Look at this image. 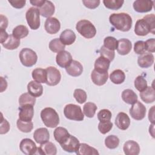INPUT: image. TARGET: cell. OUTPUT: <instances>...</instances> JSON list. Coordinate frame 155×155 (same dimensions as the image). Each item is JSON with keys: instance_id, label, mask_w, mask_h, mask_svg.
<instances>
[{"instance_id": "cell-41", "label": "cell", "mask_w": 155, "mask_h": 155, "mask_svg": "<svg viewBox=\"0 0 155 155\" xmlns=\"http://www.w3.org/2000/svg\"><path fill=\"white\" fill-rule=\"evenodd\" d=\"M119 144V138L114 135L108 136L105 139V145L109 149H114Z\"/></svg>"}, {"instance_id": "cell-57", "label": "cell", "mask_w": 155, "mask_h": 155, "mask_svg": "<svg viewBox=\"0 0 155 155\" xmlns=\"http://www.w3.org/2000/svg\"><path fill=\"white\" fill-rule=\"evenodd\" d=\"M1 92H2L3 91L5 90L7 87V83L5 79H4L3 78V77H1Z\"/></svg>"}, {"instance_id": "cell-27", "label": "cell", "mask_w": 155, "mask_h": 155, "mask_svg": "<svg viewBox=\"0 0 155 155\" xmlns=\"http://www.w3.org/2000/svg\"><path fill=\"white\" fill-rule=\"evenodd\" d=\"M54 5L50 1H45L44 4L41 7H39L41 15L47 18H50L54 14Z\"/></svg>"}, {"instance_id": "cell-47", "label": "cell", "mask_w": 155, "mask_h": 155, "mask_svg": "<svg viewBox=\"0 0 155 155\" xmlns=\"http://www.w3.org/2000/svg\"><path fill=\"white\" fill-rule=\"evenodd\" d=\"M113 127V123L110 121L100 122L98 124V130L99 132L105 134L109 132Z\"/></svg>"}, {"instance_id": "cell-33", "label": "cell", "mask_w": 155, "mask_h": 155, "mask_svg": "<svg viewBox=\"0 0 155 155\" xmlns=\"http://www.w3.org/2000/svg\"><path fill=\"white\" fill-rule=\"evenodd\" d=\"M2 45L7 50H15L19 46L20 39L15 38L13 35H10L7 39Z\"/></svg>"}, {"instance_id": "cell-19", "label": "cell", "mask_w": 155, "mask_h": 155, "mask_svg": "<svg viewBox=\"0 0 155 155\" xmlns=\"http://www.w3.org/2000/svg\"><path fill=\"white\" fill-rule=\"evenodd\" d=\"M91 78L93 82L97 85L101 86L104 85L108 78V73L107 72H99L94 69L91 73Z\"/></svg>"}, {"instance_id": "cell-26", "label": "cell", "mask_w": 155, "mask_h": 155, "mask_svg": "<svg viewBox=\"0 0 155 155\" xmlns=\"http://www.w3.org/2000/svg\"><path fill=\"white\" fill-rule=\"evenodd\" d=\"M141 99L145 103H152L155 100V91L151 87H148L142 91H140Z\"/></svg>"}, {"instance_id": "cell-30", "label": "cell", "mask_w": 155, "mask_h": 155, "mask_svg": "<svg viewBox=\"0 0 155 155\" xmlns=\"http://www.w3.org/2000/svg\"><path fill=\"white\" fill-rule=\"evenodd\" d=\"M77 154L80 155H98L99 152L94 148L90 147L89 145L82 143L79 144V147L77 151L76 152Z\"/></svg>"}, {"instance_id": "cell-45", "label": "cell", "mask_w": 155, "mask_h": 155, "mask_svg": "<svg viewBox=\"0 0 155 155\" xmlns=\"http://www.w3.org/2000/svg\"><path fill=\"white\" fill-rule=\"evenodd\" d=\"M111 116V112L107 109H102L97 113V118L100 122L110 121Z\"/></svg>"}, {"instance_id": "cell-38", "label": "cell", "mask_w": 155, "mask_h": 155, "mask_svg": "<svg viewBox=\"0 0 155 155\" xmlns=\"http://www.w3.org/2000/svg\"><path fill=\"white\" fill-rule=\"evenodd\" d=\"M16 125L19 131L23 133H29L32 130L33 128V124L31 121H24L21 120L20 119H18L16 122Z\"/></svg>"}, {"instance_id": "cell-5", "label": "cell", "mask_w": 155, "mask_h": 155, "mask_svg": "<svg viewBox=\"0 0 155 155\" xmlns=\"http://www.w3.org/2000/svg\"><path fill=\"white\" fill-rule=\"evenodd\" d=\"M64 114L65 117L70 120L82 121L84 118L81 107L73 104H69L65 106Z\"/></svg>"}, {"instance_id": "cell-37", "label": "cell", "mask_w": 155, "mask_h": 155, "mask_svg": "<svg viewBox=\"0 0 155 155\" xmlns=\"http://www.w3.org/2000/svg\"><path fill=\"white\" fill-rule=\"evenodd\" d=\"M65 45L62 43L58 38L52 39L49 43V48L51 51L54 53H59L64 50Z\"/></svg>"}, {"instance_id": "cell-15", "label": "cell", "mask_w": 155, "mask_h": 155, "mask_svg": "<svg viewBox=\"0 0 155 155\" xmlns=\"http://www.w3.org/2000/svg\"><path fill=\"white\" fill-rule=\"evenodd\" d=\"M56 61L59 67L66 68L72 61V56L68 51L63 50L57 54Z\"/></svg>"}, {"instance_id": "cell-53", "label": "cell", "mask_w": 155, "mask_h": 155, "mask_svg": "<svg viewBox=\"0 0 155 155\" xmlns=\"http://www.w3.org/2000/svg\"><path fill=\"white\" fill-rule=\"evenodd\" d=\"M0 18H1L0 27H1V28L5 30V28L8 26V19H7V17L4 16L3 15H1Z\"/></svg>"}, {"instance_id": "cell-11", "label": "cell", "mask_w": 155, "mask_h": 155, "mask_svg": "<svg viewBox=\"0 0 155 155\" xmlns=\"http://www.w3.org/2000/svg\"><path fill=\"white\" fill-rule=\"evenodd\" d=\"M79 140L76 137L70 134V136L60 145L64 151L68 153H76L79 148Z\"/></svg>"}, {"instance_id": "cell-55", "label": "cell", "mask_w": 155, "mask_h": 155, "mask_svg": "<svg viewBox=\"0 0 155 155\" xmlns=\"http://www.w3.org/2000/svg\"><path fill=\"white\" fill-rule=\"evenodd\" d=\"M148 119L152 124H154V106H153L149 110L148 113Z\"/></svg>"}, {"instance_id": "cell-16", "label": "cell", "mask_w": 155, "mask_h": 155, "mask_svg": "<svg viewBox=\"0 0 155 155\" xmlns=\"http://www.w3.org/2000/svg\"><path fill=\"white\" fill-rule=\"evenodd\" d=\"M33 138L36 143L43 144L48 142L50 139V134L47 128H39L35 131Z\"/></svg>"}, {"instance_id": "cell-25", "label": "cell", "mask_w": 155, "mask_h": 155, "mask_svg": "<svg viewBox=\"0 0 155 155\" xmlns=\"http://www.w3.org/2000/svg\"><path fill=\"white\" fill-rule=\"evenodd\" d=\"M28 92L35 97L41 96L43 93L42 85L36 81H31L27 85Z\"/></svg>"}, {"instance_id": "cell-50", "label": "cell", "mask_w": 155, "mask_h": 155, "mask_svg": "<svg viewBox=\"0 0 155 155\" xmlns=\"http://www.w3.org/2000/svg\"><path fill=\"white\" fill-rule=\"evenodd\" d=\"M100 1L99 0H83L82 3L84 5L90 9H94L97 7L100 4Z\"/></svg>"}, {"instance_id": "cell-13", "label": "cell", "mask_w": 155, "mask_h": 155, "mask_svg": "<svg viewBox=\"0 0 155 155\" xmlns=\"http://www.w3.org/2000/svg\"><path fill=\"white\" fill-rule=\"evenodd\" d=\"M154 1L146 0H137L133 3L134 10L139 13H146L151 11L153 7Z\"/></svg>"}, {"instance_id": "cell-28", "label": "cell", "mask_w": 155, "mask_h": 155, "mask_svg": "<svg viewBox=\"0 0 155 155\" xmlns=\"http://www.w3.org/2000/svg\"><path fill=\"white\" fill-rule=\"evenodd\" d=\"M110 65V61L103 56H100L95 61L94 69L99 72H107Z\"/></svg>"}, {"instance_id": "cell-44", "label": "cell", "mask_w": 155, "mask_h": 155, "mask_svg": "<svg viewBox=\"0 0 155 155\" xmlns=\"http://www.w3.org/2000/svg\"><path fill=\"white\" fill-rule=\"evenodd\" d=\"M134 87L139 91H142L147 87V82L142 76H138L134 80Z\"/></svg>"}, {"instance_id": "cell-17", "label": "cell", "mask_w": 155, "mask_h": 155, "mask_svg": "<svg viewBox=\"0 0 155 155\" xmlns=\"http://www.w3.org/2000/svg\"><path fill=\"white\" fill-rule=\"evenodd\" d=\"M67 73L73 77L80 76L83 71V67L82 64L75 60H72L70 64L65 68Z\"/></svg>"}, {"instance_id": "cell-8", "label": "cell", "mask_w": 155, "mask_h": 155, "mask_svg": "<svg viewBox=\"0 0 155 155\" xmlns=\"http://www.w3.org/2000/svg\"><path fill=\"white\" fill-rule=\"evenodd\" d=\"M45 70L47 72L46 84L50 86L58 84L61 79L60 71L54 67H48Z\"/></svg>"}, {"instance_id": "cell-6", "label": "cell", "mask_w": 155, "mask_h": 155, "mask_svg": "<svg viewBox=\"0 0 155 155\" xmlns=\"http://www.w3.org/2000/svg\"><path fill=\"white\" fill-rule=\"evenodd\" d=\"M19 59L22 64L25 67H32L38 60V56L35 51L28 48H22L19 53Z\"/></svg>"}, {"instance_id": "cell-4", "label": "cell", "mask_w": 155, "mask_h": 155, "mask_svg": "<svg viewBox=\"0 0 155 155\" xmlns=\"http://www.w3.org/2000/svg\"><path fill=\"white\" fill-rule=\"evenodd\" d=\"M76 29L81 35L87 39L92 38L96 34V29L94 25L86 19L78 21L76 25Z\"/></svg>"}, {"instance_id": "cell-23", "label": "cell", "mask_w": 155, "mask_h": 155, "mask_svg": "<svg viewBox=\"0 0 155 155\" xmlns=\"http://www.w3.org/2000/svg\"><path fill=\"white\" fill-rule=\"evenodd\" d=\"M123 150L126 155H137L140 152L139 144L132 140H128L124 143Z\"/></svg>"}, {"instance_id": "cell-7", "label": "cell", "mask_w": 155, "mask_h": 155, "mask_svg": "<svg viewBox=\"0 0 155 155\" xmlns=\"http://www.w3.org/2000/svg\"><path fill=\"white\" fill-rule=\"evenodd\" d=\"M25 18L31 29L37 30L39 28L41 24L39 9L35 7H30L26 12Z\"/></svg>"}, {"instance_id": "cell-21", "label": "cell", "mask_w": 155, "mask_h": 155, "mask_svg": "<svg viewBox=\"0 0 155 155\" xmlns=\"http://www.w3.org/2000/svg\"><path fill=\"white\" fill-rule=\"evenodd\" d=\"M154 61V56L151 53H144L140 54L137 59V64L141 68H146L151 67Z\"/></svg>"}, {"instance_id": "cell-49", "label": "cell", "mask_w": 155, "mask_h": 155, "mask_svg": "<svg viewBox=\"0 0 155 155\" xmlns=\"http://www.w3.org/2000/svg\"><path fill=\"white\" fill-rule=\"evenodd\" d=\"M145 50L148 53H154L155 51V39L151 38L145 42Z\"/></svg>"}, {"instance_id": "cell-42", "label": "cell", "mask_w": 155, "mask_h": 155, "mask_svg": "<svg viewBox=\"0 0 155 155\" xmlns=\"http://www.w3.org/2000/svg\"><path fill=\"white\" fill-rule=\"evenodd\" d=\"M117 41L114 37L107 36L104 39V46L110 50L114 51L115 50H116L117 47Z\"/></svg>"}, {"instance_id": "cell-22", "label": "cell", "mask_w": 155, "mask_h": 155, "mask_svg": "<svg viewBox=\"0 0 155 155\" xmlns=\"http://www.w3.org/2000/svg\"><path fill=\"white\" fill-rule=\"evenodd\" d=\"M117 51L120 55H126L128 54L132 48V44L131 41L125 38H122L117 41Z\"/></svg>"}, {"instance_id": "cell-29", "label": "cell", "mask_w": 155, "mask_h": 155, "mask_svg": "<svg viewBox=\"0 0 155 155\" xmlns=\"http://www.w3.org/2000/svg\"><path fill=\"white\" fill-rule=\"evenodd\" d=\"M53 136L55 140L59 144H61L70 136V134H69L66 128L59 127L54 130Z\"/></svg>"}, {"instance_id": "cell-24", "label": "cell", "mask_w": 155, "mask_h": 155, "mask_svg": "<svg viewBox=\"0 0 155 155\" xmlns=\"http://www.w3.org/2000/svg\"><path fill=\"white\" fill-rule=\"evenodd\" d=\"M76 35L73 30L66 29L64 30L60 35L59 39L65 45H70L74 43L76 40Z\"/></svg>"}, {"instance_id": "cell-39", "label": "cell", "mask_w": 155, "mask_h": 155, "mask_svg": "<svg viewBox=\"0 0 155 155\" xmlns=\"http://www.w3.org/2000/svg\"><path fill=\"white\" fill-rule=\"evenodd\" d=\"M96 110L97 106L93 102H87L83 107L84 114L89 118H91L94 116Z\"/></svg>"}, {"instance_id": "cell-43", "label": "cell", "mask_w": 155, "mask_h": 155, "mask_svg": "<svg viewBox=\"0 0 155 155\" xmlns=\"http://www.w3.org/2000/svg\"><path fill=\"white\" fill-rule=\"evenodd\" d=\"M73 96L76 100V101L79 104H83L87 100V93L86 92L83 90L82 89L78 88L76 89L73 93Z\"/></svg>"}, {"instance_id": "cell-14", "label": "cell", "mask_w": 155, "mask_h": 155, "mask_svg": "<svg viewBox=\"0 0 155 155\" xmlns=\"http://www.w3.org/2000/svg\"><path fill=\"white\" fill-rule=\"evenodd\" d=\"M44 27L45 31L51 35L58 33L61 28V24L59 21L56 18H48L46 19Z\"/></svg>"}, {"instance_id": "cell-54", "label": "cell", "mask_w": 155, "mask_h": 155, "mask_svg": "<svg viewBox=\"0 0 155 155\" xmlns=\"http://www.w3.org/2000/svg\"><path fill=\"white\" fill-rule=\"evenodd\" d=\"M8 33L6 32L5 29H2L1 28V43L2 44L4 43L8 38Z\"/></svg>"}, {"instance_id": "cell-2", "label": "cell", "mask_w": 155, "mask_h": 155, "mask_svg": "<svg viewBox=\"0 0 155 155\" xmlns=\"http://www.w3.org/2000/svg\"><path fill=\"white\" fill-rule=\"evenodd\" d=\"M109 21L117 30L122 31H129L132 26V19L125 13L111 14L109 17Z\"/></svg>"}, {"instance_id": "cell-20", "label": "cell", "mask_w": 155, "mask_h": 155, "mask_svg": "<svg viewBox=\"0 0 155 155\" xmlns=\"http://www.w3.org/2000/svg\"><path fill=\"white\" fill-rule=\"evenodd\" d=\"M115 124L118 128L122 130H125L130 125V117L126 113L120 112L117 114L116 117Z\"/></svg>"}, {"instance_id": "cell-1", "label": "cell", "mask_w": 155, "mask_h": 155, "mask_svg": "<svg viewBox=\"0 0 155 155\" xmlns=\"http://www.w3.org/2000/svg\"><path fill=\"white\" fill-rule=\"evenodd\" d=\"M155 16L154 14L147 15L142 19H138L135 24L134 33L137 36H143L151 33L154 35L155 32Z\"/></svg>"}, {"instance_id": "cell-34", "label": "cell", "mask_w": 155, "mask_h": 155, "mask_svg": "<svg viewBox=\"0 0 155 155\" xmlns=\"http://www.w3.org/2000/svg\"><path fill=\"white\" fill-rule=\"evenodd\" d=\"M110 79L113 84H120L125 81V74L121 70H115L110 74Z\"/></svg>"}, {"instance_id": "cell-10", "label": "cell", "mask_w": 155, "mask_h": 155, "mask_svg": "<svg viewBox=\"0 0 155 155\" xmlns=\"http://www.w3.org/2000/svg\"><path fill=\"white\" fill-rule=\"evenodd\" d=\"M20 150L26 155L36 154L38 148L35 143L30 139H23L19 144Z\"/></svg>"}, {"instance_id": "cell-9", "label": "cell", "mask_w": 155, "mask_h": 155, "mask_svg": "<svg viewBox=\"0 0 155 155\" xmlns=\"http://www.w3.org/2000/svg\"><path fill=\"white\" fill-rule=\"evenodd\" d=\"M130 114L134 119L140 120L143 119L146 115V108L142 103L137 101L133 104L130 109Z\"/></svg>"}, {"instance_id": "cell-48", "label": "cell", "mask_w": 155, "mask_h": 155, "mask_svg": "<svg viewBox=\"0 0 155 155\" xmlns=\"http://www.w3.org/2000/svg\"><path fill=\"white\" fill-rule=\"evenodd\" d=\"M134 51L137 54H142L145 53V42L142 41H139L135 42L134 45Z\"/></svg>"}, {"instance_id": "cell-40", "label": "cell", "mask_w": 155, "mask_h": 155, "mask_svg": "<svg viewBox=\"0 0 155 155\" xmlns=\"http://www.w3.org/2000/svg\"><path fill=\"white\" fill-rule=\"evenodd\" d=\"M124 1L123 0H104L103 3L105 7L111 10H118L122 7Z\"/></svg>"}, {"instance_id": "cell-32", "label": "cell", "mask_w": 155, "mask_h": 155, "mask_svg": "<svg viewBox=\"0 0 155 155\" xmlns=\"http://www.w3.org/2000/svg\"><path fill=\"white\" fill-rule=\"evenodd\" d=\"M32 78L39 83H46L47 80V72L45 69L38 68L33 70Z\"/></svg>"}, {"instance_id": "cell-36", "label": "cell", "mask_w": 155, "mask_h": 155, "mask_svg": "<svg viewBox=\"0 0 155 155\" xmlns=\"http://www.w3.org/2000/svg\"><path fill=\"white\" fill-rule=\"evenodd\" d=\"M36 102V97L31 95L29 93H24L22 94L19 98V104L20 106L30 104L34 105Z\"/></svg>"}, {"instance_id": "cell-18", "label": "cell", "mask_w": 155, "mask_h": 155, "mask_svg": "<svg viewBox=\"0 0 155 155\" xmlns=\"http://www.w3.org/2000/svg\"><path fill=\"white\" fill-rule=\"evenodd\" d=\"M57 153V148L55 145L51 142H47L43 144H41L39 147H38L36 154H45V155H55Z\"/></svg>"}, {"instance_id": "cell-51", "label": "cell", "mask_w": 155, "mask_h": 155, "mask_svg": "<svg viewBox=\"0 0 155 155\" xmlns=\"http://www.w3.org/2000/svg\"><path fill=\"white\" fill-rule=\"evenodd\" d=\"M10 130V124L8 121L3 118L2 114H1V134L7 133Z\"/></svg>"}, {"instance_id": "cell-31", "label": "cell", "mask_w": 155, "mask_h": 155, "mask_svg": "<svg viewBox=\"0 0 155 155\" xmlns=\"http://www.w3.org/2000/svg\"><path fill=\"white\" fill-rule=\"evenodd\" d=\"M122 99L128 104H133L137 101V96L133 90L126 89L122 93Z\"/></svg>"}, {"instance_id": "cell-3", "label": "cell", "mask_w": 155, "mask_h": 155, "mask_svg": "<svg viewBox=\"0 0 155 155\" xmlns=\"http://www.w3.org/2000/svg\"><path fill=\"white\" fill-rule=\"evenodd\" d=\"M41 117L44 125L49 128H55L59 124L58 113L51 107L44 108L41 112Z\"/></svg>"}, {"instance_id": "cell-12", "label": "cell", "mask_w": 155, "mask_h": 155, "mask_svg": "<svg viewBox=\"0 0 155 155\" xmlns=\"http://www.w3.org/2000/svg\"><path fill=\"white\" fill-rule=\"evenodd\" d=\"M19 117L24 121H31L34 116L33 105L27 104L21 105L19 108Z\"/></svg>"}, {"instance_id": "cell-46", "label": "cell", "mask_w": 155, "mask_h": 155, "mask_svg": "<svg viewBox=\"0 0 155 155\" xmlns=\"http://www.w3.org/2000/svg\"><path fill=\"white\" fill-rule=\"evenodd\" d=\"M99 53H100V54L101 56L104 57L105 58L109 60L110 62L114 59V56H115L114 51L110 50L105 48L104 45L101 47V48L99 50Z\"/></svg>"}, {"instance_id": "cell-56", "label": "cell", "mask_w": 155, "mask_h": 155, "mask_svg": "<svg viewBox=\"0 0 155 155\" xmlns=\"http://www.w3.org/2000/svg\"><path fill=\"white\" fill-rule=\"evenodd\" d=\"M45 2V0H34L30 1V2L34 6H36L38 7H41Z\"/></svg>"}, {"instance_id": "cell-35", "label": "cell", "mask_w": 155, "mask_h": 155, "mask_svg": "<svg viewBox=\"0 0 155 155\" xmlns=\"http://www.w3.org/2000/svg\"><path fill=\"white\" fill-rule=\"evenodd\" d=\"M28 34L27 27L23 25H19L13 28L12 35L18 39H21L26 37Z\"/></svg>"}, {"instance_id": "cell-52", "label": "cell", "mask_w": 155, "mask_h": 155, "mask_svg": "<svg viewBox=\"0 0 155 155\" xmlns=\"http://www.w3.org/2000/svg\"><path fill=\"white\" fill-rule=\"evenodd\" d=\"M11 5L16 8H21L25 6L26 1L25 0H8Z\"/></svg>"}]
</instances>
